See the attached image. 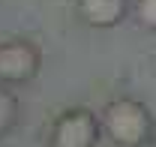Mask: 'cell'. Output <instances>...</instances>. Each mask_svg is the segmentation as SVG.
<instances>
[{
    "mask_svg": "<svg viewBox=\"0 0 156 147\" xmlns=\"http://www.w3.org/2000/svg\"><path fill=\"white\" fill-rule=\"evenodd\" d=\"M99 120H102V132L120 147H147L156 132L150 108L132 96L111 99Z\"/></svg>",
    "mask_w": 156,
    "mask_h": 147,
    "instance_id": "6da1fadb",
    "label": "cell"
},
{
    "mask_svg": "<svg viewBox=\"0 0 156 147\" xmlns=\"http://www.w3.org/2000/svg\"><path fill=\"white\" fill-rule=\"evenodd\" d=\"M42 69V51L30 39H6L0 42V84L15 87L33 81Z\"/></svg>",
    "mask_w": 156,
    "mask_h": 147,
    "instance_id": "7a4b0ae2",
    "label": "cell"
},
{
    "mask_svg": "<svg viewBox=\"0 0 156 147\" xmlns=\"http://www.w3.org/2000/svg\"><path fill=\"white\" fill-rule=\"evenodd\" d=\"M99 135L102 120L90 108H69L54 120L48 147H96Z\"/></svg>",
    "mask_w": 156,
    "mask_h": 147,
    "instance_id": "3957f363",
    "label": "cell"
},
{
    "mask_svg": "<svg viewBox=\"0 0 156 147\" xmlns=\"http://www.w3.org/2000/svg\"><path fill=\"white\" fill-rule=\"evenodd\" d=\"M75 9L87 27L111 30L129 15V0H75Z\"/></svg>",
    "mask_w": 156,
    "mask_h": 147,
    "instance_id": "277c9868",
    "label": "cell"
},
{
    "mask_svg": "<svg viewBox=\"0 0 156 147\" xmlns=\"http://www.w3.org/2000/svg\"><path fill=\"white\" fill-rule=\"evenodd\" d=\"M15 120H18V96L6 84H0V138L15 126Z\"/></svg>",
    "mask_w": 156,
    "mask_h": 147,
    "instance_id": "5b68a950",
    "label": "cell"
},
{
    "mask_svg": "<svg viewBox=\"0 0 156 147\" xmlns=\"http://www.w3.org/2000/svg\"><path fill=\"white\" fill-rule=\"evenodd\" d=\"M135 18L147 30H156V0H135Z\"/></svg>",
    "mask_w": 156,
    "mask_h": 147,
    "instance_id": "8992f818",
    "label": "cell"
},
{
    "mask_svg": "<svg viewBox=\"0 0 156 147\" xmlns=\"http://www.w3.org/2000/svg\"><path fill=\"white\" fill-rule=\"evenodd\" d=\"M147 147H156V132H153V138H150V144H147Z\"/></svg>",
    "mask_w": 156,
    "mask_h": 147,
    "instance_id": "52a82bcc",
    "label": "cell"
}]
</instances>
